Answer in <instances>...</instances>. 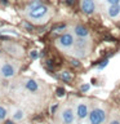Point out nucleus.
<instances>
[{"instance_id":"nucleus-27","label":"nucleus","mask_w":120,"mask_h":124,"mask_svg":"<svg viewBox=\"0 0 120 124\" xmlns=\"http://www.w3.org/2000/svg\"><path fill=\"white\" fill-rule=\"evenodd\" d=\"M88 88H89V85H84V87H83V91H87Z\"/></svg>"},{"instance_id":"nucleus-10","label":"nucleus","mask_w":120,"mask_h":124,"mask_svg":"<svg viewBox=\"0 0 120 124\" xmlns=\"http://www.w3.org/2000/svg\"><path fill=\"white\" fill-rule=\"evenodd\" d=\"M72 32H74V35H75L76 38H89L90 36L89 30L85 26H83V25H76L75 27H74Z\"/></svg>"},{"instance_id":"nucleus-19","label":"nucleus","mask_w":120,"mask_h":124,"mask_svg":"<svg viewBox=\"0 0 120 124\" xmlns=\"http://www.w3.org/2000/svg\"><path fill=\"white\" fill-rule=\"evenodd\" d=\"M107 124H120V119H118V118H111L110 120H108Z\"/></svg>"},{"instance_id":"nucleus-1","label":"nucleus","mask_w":120,"mask_h":124,"mask_svg":"<svg viewBox=\"0 0 120 124\" xmlns=\"http://www.w3.org/2000/svg\"><path fill=\"white\" fill-rule=\"evenodd\" d=\"M90 53V39L89 38H76L72 48V54L75 58H85Z\"/></svg>"},{"instance_id":"nucleus-11","label":"nucleus","mask_w":120,"mask_h":124,"mask_svg":"<svg viewBox=\"0 0 120 124\" xmlns=\"http://www.w3.org/2000/svg\"><path fill=\"white\" fill-rule=\"evenodd\" d=\"M4 49H5L7 52H9L10 54H13V56H18V57L23 56L22 48L19 45L14 44V43H12V44H5V45H4Z\"/></svg>"},{"instance_id":"nucleus-5","label":"nucleus","mask_w":120,"mask_h":124,"mask_svg":"<svg viewBox=\"0 0 120 124\" xmlns=\"http://www.w3.org/2000/svg\"><path fill=\"white\" fill-rule=\"evenodd\" d=\"M74 110H75V115L77 120H84L88 118L89 111H90V103L88 102L87 100L79 98L75 101V105H74Z\"/></svg>"},{"instance_id":"nucleus-30","label":"nucleus","mask_w":120,"mask_h":124,"mask_svg":"<svg viewBox=\"0 0 120 124\" xmlns=\"http://www.w3.org/2000/svg\"><path fill=\"white\" fill-rule=\"evenodd\" d=\"M76 124H83V123H76Z\"/></svg>"},{"instance_id":"nucleus-22","label":"nucleus","mask_w":120,"mask_h":124,"mask_svg":"<svg viewBox=\"0 0 120 124\" xmlns=\"http://www.w3.org/2000/svg\"><path fill=\"white\" fill-rule=\"evenodd\" d=\"M71 63L74 66H80V62H79V58H74V60H71Z\"/></svg>"},{"instance_id":"nucleus-25","label":"nucleus","mask_w":120,"mask_h":124,"mask_svg":"<svg viewBox=\"0 0 120 124\" xmlns=\"http://www.w3.org/2000/svg\"><path fill=\"white\" fill-rule=\"evenodd\" d=\"M57 96H60V97H61V96H63V89H61V88H60V89H57Z\"/></svg>"},{"instance_id":"nucleus-13","label":"nucleus","mask_w":120,"mask_h":124,"mask_svg":"<svg viewBox=\"0 0 120 124\" xmlns=\"http://www.w3.org/2000/svg\"><path fill=\"white\" fill-rule=\"evenodd\" d=\"M107 14L111 18H116L120 16V4H115V5H108L107 8Z\"/></svg>"},{"instance_id":"nucleus-21","label":"nucleus","mask_w":120,"mask_h":124,"mask_svg":"<svg viewBox=\"0 0 120 124\" xmlns=\"http://www.w3.org/2000/svg\"><path fill=\"white\" fill-rule=\"evenodd\" d=\"M108 5H115V4H120V0H106Z\"/></svg>"},{"instance_id":"nucleus-17","label":"nucleus","mask_w":120,"mask_h":124,"mask_svg":"<svg viewBox=\"0 0 120 124\" xmlns=\"http://www.w3.org/2000/svg\"><path fill=\"white\" fill-rule=\"evenodd\" d=\"M65 30H66V25H60L53 29V31H56V32H63Z\"/></svg>"},{"instance_id":"nucleus-7","label":"nucleus","mask_w":120,"mask_h":124,"mask_svg":"<svg viewBox=\"0 0 120 124\" xmlns=\"http://www.w3.org/2000/svg\"><path fill=\"white\" fill-rule=\"evenodd\" d=\"M60 120L61 124H74L76 120V115H75V110L72 106L66 105L61 108L60 111Z\"/></svg>"},{"instance_id":"nucleus-6","label":"nucleus","mask_w":120,"mask_h":124,"mask_svg":"<svg viewBox=\"0 0 120 124\" xmlns=\"http://www.w3.org/2000/svg\"><path fill=\"white\" fill-rule=\"evenodd\" d=\"M19 70V63L17 61H5L0 66V76L4 79L13 78Z\"/></svg>"},{"instance_id":"nucleus-12","label":"nucleus","mask_w":120,"mask_h":124,"mask_svg":"<svg viewBox=\"0 0 120 124\" xmlns=\"http://www.w3.org/2000/svg\"><path fill=\"white\" fill-rule=\"evenodd\" d=\"M25 116H26V112L22 110V108H14L13 112L10 114V119L13 120L14 123H17V122H21V120L25 119Z\"/></svg>"},{"instance_id":"nucleus-2","label":"nucleus","mask_w":120,"mask_h":124,"mask_svg":"<svg viewBox=\"0 0 120 124\" xmlns=\"http://www.w3.org/2000/svg\"><path fill=\"white\" fill-rule=\"evenodd\" d=\"M87 119L89 124H105L107 119V112L101 105H96L90 108Z\"/></svg>"},{"instance_id":"nucleus-24","label":"nucleus","mask_w":120,"mask_h":124,"mask_svg":"<svg viewBox=\"0 0 120 124\" xmlns=\"http://www.w3.org/2000/svg\"><path fill=\"white\" fill-rule=\"evenodd\" d=\"M46 67H49L50 70L53 69V63H52V61H46Z\"/></svg>"},{"instance_id":"nucleus-31","label":"nucleus","mask_w":120,"mask_h":124,"mask_svg":"<svg viewBox=\"0 0 120 124\" xmlns=\"http://www.w3.org/2000/svg\"><path fill=\"white\" fill-rule=\"evenodd\" d=\"M0 61H1V60H0Z\"/></svg>"},{"instance_id":"nucleus-14","label":"nucleus","mask_w":120,"mask_h":124,"mask_svg":"<svg viewBox=\"0 0 120 124\" xmlns=\"http://www.w3.org/2000/svg\"><path fill=\"white\" fill-rule=\"evenodd\" d=\"M7 116H8V110L3 106V105H0V122L5 120Z\"/></svg>"},{"instance_id":"nucleus-16","label":"nucleus","mask_w":120,"mask_h":124,"mask_svg":"<svg viewBox=\"0 0 120 124\" xmlns=\"http://www.w3.org/2000/svg\"><path fill=\"white\" fill-rule=\"evenodd\" d=\"M61 78H62V80H65V81H70L72 79V76L68 74V71H62L61 72Z\"/></svg>"},{"instance_id":"nucleus-9","label":"nucleus","mask_w":120,"mask_h":124,"mask_svg":"<svg viewBox=\"0 0 120 124\" xmlns=\"http://www.w3.org/2000/svg\"><path fill=\"white\" fill-rule=\"evenodd\" d=\"M23 85H25L26 91H29L30 93H38L40 91V84H39L38 80H35V79H26Z\"/></svg>"},{"instance_id":"nucleus-4","label":"nucleus","mask_w":120,"mask_h":124,"mask_svg":"<svg viewBox=\"0 0 120 124\" xmlns=\"http://www.w3.org/2000/svg\"><path fill=\"white\" fill-rule=\"evenodd\" d=\"M49 16H50V9L49 7L44 5V4L29 10V13H27V17L34 22H44L45 19L49 18Z\"/></svg>"},{"instance_id":"nucleus-26","label":"nucleus","mask_w":120,"mask_h":124,"mask_svg":"<svg viewBox=\"0 0 120 124\" xmlns=\"http://www.w3.org/2000/svg\"><path fill=\"white\" fill-rule=\"evenodd\" d=\"M38 56H39V54L35 52V50H32V52H31V57H32V58H36Z\"/></svg>"},{"instance_id":"nucleus-28","label":"nucleus","mask_w":120,"mask_h":124,"mask_svg":"<svg viewBox=\"0 0 120 124\" xmlns=\"http://www.w3.org/2000/svg\"><path fill=\"white\" fill-rule=\"evenodd\" d=\"M0 1H1L3 4H8V1H5V0H0Z\"/></svg>"},{"instance_id":"nucleus-23","label":"nucleus","mask_w":120,"mask_h":124,"mask_svg":"<svg viewBox=\"0 0 120 124\" xmlns=\"http://www.w3.org/2000/svg\"><path fill=\"white\" fill-rule=\"evenodd\" d=\"M23 26H25L26 29H29V30H32V26H31L29 22H25V23H23Z\"/></svg>"},{"instance_id":"nucleus-20","label":"nucleus","mask_w":120,"mask_h":124,"mask_svg":"<svg viewBox=\"0 0 120 124\" xmlns=\"http://www.w3.org/2000/svg\"><path fill=\"white\" fill-rule=\"evenodd\" d=\"M1 32H10V34H13V35H17V36H18V32H17V31H14V30H7V29H3L1 30Z\"/></svg>"},{"instance_id":"nucleus-3","label":"nucleus","mask_w":120,"mask_h":124,"mask_svg":"<svg viewBox=\"0 0 120 124\" xmlns=\"http://www.w3.org/2000/svg\"><path fill=\"white\" fill-rule=\"evenodd\" d=\"M74 44H75V35H74V32H70V31L62 32L56 40V45L63 52L71 50L74 48Z\"/></svg>"},{"instance_id":"nucleus-29","label":"nucleus","mask_w":120,"mask_h":124,"mask_svg":"<svg viewBox=\"0 0 120 124\" xmlns=\"http://www.w3.org/2000/svg\"><path fill=\"white\" fill-rule=\"evenodd\" d=\"M67 4H72V0H67Z\"/></svg>"},{"instance_id":"nucleus-8","label":"nucleus","mask_w":120,"mask_h":124,"mask_svg":"<svg viewBox=\"0 0 120 124\" xmlns=\"http://www.w3.org/2000/svg\"><path fill=\"white\" fill-rule=\"evenodd\" d=\"M97 5L94 0H81V10L87 16H92L96 12Z\"/></svg>"},{"instance_id":"nucleus-15","label":"nucleus","mask_w":120,"mask_h":124,"mask_svg":"<svg viewBox=\"0 0 120 124\" xmlns=\"http://www.w3.org/2000/svg\"><path fill=\"white\" fill-rule=\"evenodd\" d=\"M41 0H32L29 5H27V9L29 10H31V9H34V8H36V7H39V5H41Z\"/></svg>"},{"instance_id":"nucleus-18","label":"nucleus","mask_w":120,"mask_h":124,"mask_svg":"<svg viewBox=\"0 0 120 124\" xmlns=\"http://www.w3.org/2000/svg\"><path fill=\"white\" fill-rule=\"evenodd\" d=\"M107 63H108V58H106V60H103V61H102V63L98 65V70H102V69H105Z\"/></svg>"}]
</instances>
